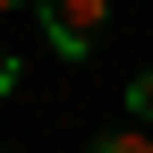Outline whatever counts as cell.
Listing matches in <instances>:
<instances>
[{"instance_id":"277c9868","label":"cell","mask_w":153,"mask_h":153,"mask_svg":"<svg viewBox=\"0 0 153 153\" xmlns=\"http://www.w3.org/2000/svg\"><path fill=\"white\" fill-rule=\"evenodd\" d=\"M9 85H17V60H9V51H0V94H9Z\"/></svg>"},{"instance_id":"5b68a950","label":"cell","mask_w":153,"mask_h":153,"mask_svg":"<svg viewBox=\"0 0 153 153\" xmlns=\"http://www.w3.org/2000/svg\"><path fill=\"white\" fill-rule=\"evenodd\" d=\"M0 9H26V0H0Z\"/></svg>"},{"instance_id":"6da1fadb","label":"cell","mask_w":153,"mask_h":153,"mask_svg":"<svg viewBox=\"0 0 153 153\" xmlns=\"http://www.w3.org/2000/svg\"><path fill=\"white\" fill-rule=\"evenodd\" d=\"M34 17H43V43L60 60H85L111 26V0H34Z\"/></svg>"},{"instance_id":"7a4b0ae2","label":"cell","mask_w":153,"mask_h":153,"mask_svg":"<svg viewBox=\"0 0 153 153\" xmlns=\"http://www.w3.org/2000/svg\"><path fill=\"white\" fill-rule=\"evenodd\" d=\"M85 153H153V128H111V136H94Z\"/></svg>"},{"instance_id":"3957f363","label":"cell","mask_w":153,"mask_h":153,"mask_svg":"<svg viewBox=\"0 0 153 153\" xmlns=\"http://www.w3.org/2000/svg\"><path fill=\"white\" fill-rule=\"evenodd\" d=\"M128 111H136V119H153V68L136 76V85H128Z\"/></svg>"}]
</instances>
